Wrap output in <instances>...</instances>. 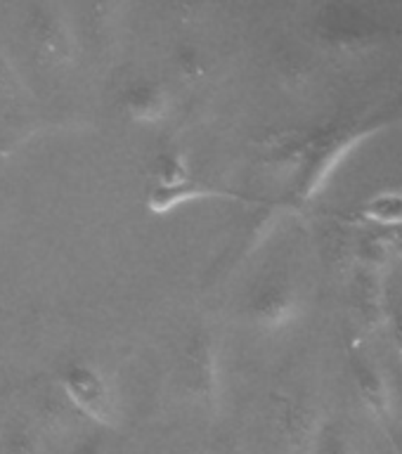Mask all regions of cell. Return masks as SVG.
I'll return each mask as SVG.
<instances>
[{
    "mask_svg": "<svg viewBox=\"0 0 402 454\" xmlns=\"http://www.w3.org/2000/svg\"><path fill=\"white\" fill-rule=\"evenodd\" d=\"M64 386L74 403L92 419L106 421L112 417V397L105 379L88 364H74L64 374Z\"/></svg>",
    "mask_w": 402,
    "mask_h": 454,
    "instance_id": "cell-1",
    "label": "cell"
},
{
    "mask_svg": "<svg viewBox=\"0 0 402 454\" xmlns=\"http://www.w3.org/2000/svg\"><path fill=\"white\" fill-rule=\"evenodd\" d=\"M123 109L138 121H156L162 119L169 106V99L163 95L159 85L140 81V83L128 85L126 92L121 95Z\"/></svg>",
    "mask_w": 402,
    "mask_h": 454,
    "instance_id": "cell-2",
    "label": "cell"
},
{
    "mask_svg": "<svg viewBox=\"0 0 402 454\" xmlns=\"http://www.w3.org/2000/svg\"><path fill=\"white\" fill-rule=\"evenodd\" d=\"M289 305V298L284 296L282 289L268 286V289L256 294V298L251 301V312L263 322H280V319L287 317Z\"/></svg>",
    "mask_w": 402,
    "mask_h": 454,
    "instance_id": "cell-3",
    "label": "cell"
},
{
    "mask_svg": "<svg viewBox=\"0 0 402 454\" xmlns=\"http://www.w3.org/2000/svg\"><path fill=\"white\" fill-rule=\"evenodd\" d=\"M369 218L382 225H400L402 223V194L400 192H383L376 194L365 208Z\"/></svg>",
    "mask_w": 402,
    "mask_h": 454,
    "instance_id": "cell-4",
    "label": "cell"
},
{
    "mask_svg": "<svg viewBox=\"0 0 402 454\" xmlns=\"http://www.w3.org/2000/svg\"><path fill=\"white\" fill-rule=\"evenodd\" d=\"M3 450H5V454H35V440L24 428H14L5 435Z\"/></svg>",
    "mask_w": 402,
    "mask_h": 454,
    "instance_id": "cell-5",
    "label": "cell"
},
{
    "mask_svg": "<svg viewBox=\"0 0 402 454\" xmlns=\"http://www.w3.org/2000/svg\"><path fill=\"white\" fill-rule=\"evenodd\" d=\"M74 454H105V450H102V442H99V440L91 438L83 440V442L74 450Z\"/></svg>",
    "mask_w": 402,
    "mask_h": 454,
    "instance_id": "cell-6",
    "label": "cell"
},
{
    "mask_svg": "<svg viewBox=\"0 0 402 454\" xmlns=\"http://www.w3.org/2000/svg\"><path fill=\"white\" fill-rule=\"evenodd\" d=\"M319 454H343V447H341L336 440H327L325 447H322V452Z\"/></svg>",
    "mask_w": 402,
    "mask_h": 454,
    "instance_id": "cell-7",
    "label": "cell"
},
{
    "mask_svg": "<svg viewBox=\"0 0 402 454\" xmlns=\"http://www.w3.org/2000/svg\"><path fill=\"white\" fill-rule=\"evenodd\" d=\"M398 254L402 255V241H400V244H398Z\"/></svg>",
    "mask_w": 402,
    "mask_h": 454,
    "instance_id": "cell-8",
    "label": "cell"
}]
</instances>
